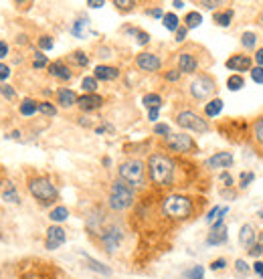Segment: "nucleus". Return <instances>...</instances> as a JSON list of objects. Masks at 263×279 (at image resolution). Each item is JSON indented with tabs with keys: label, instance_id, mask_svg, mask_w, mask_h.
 <instances>
[{
	"label": "nucleus",
	"instance_id": "6",
	"mask_svg": "<svg viewBox=\"0 0 263 279\" xmlns=\"http://www.w3.org/2000/svg\"><path fill=\"white\" fill-rule=\"evenodd\" d=\"M176 124L184 130H190V132H196V134H207L209 132V124L207 120H203L199 114L190 112V110H184L176 116Z\"/></svg>",
	"mask_w": 263,
	"mask_h": 279
},
{
	"label": "nucleus",
	"instance_id": "41",
	"mask_svg": "<svg viewBox=\"0 0 263 279\" xmlns=\"http://www.w3.org/2000/svg\"><path fill=\"white\" fill-rule=\"evenodd\" d=\"M251 79L255 81V83H259V85H263V67H251Z\"/></svg>",
	"mask_w": 263,
	"mask_h": 279
},
{
	"label": "nucleus",
	"instance_id": "17",
	"mask_svg": "<svg viewBox=\"0 0 263 279\" xmlns=\"http://www.w3.org/2000/svg\"><path fill=\"white\" fill-rule=\"evenodd\" d=\"M93 77L97 81H114L120 77V69L118 67H108V65H97L93 71Z\"/></svg>",
	"mask_w": 263,
	"mask_h": 279
},
{
	"label": "nucleus",
	"instance_id": "3",
	"mask_svg": "<svg viewBox=\"0 0 263 279\" xmlns=\"http://www.w3.org/2000/svg\"><path fill=\"white\" fill-rule=\"evenodd\" d=\"M162 211L170 219H186L192 213V202H190V198H186L182 194H170L164 200Z\"/></svg>",
	"mask_w": 263,
	"mask_h": 279
},
{
	"label": "nucleus",
	"instance_id": "19",
	"mask_svg": "<svg viewBox=\"0 0 263 279\" xmlns=\"http://www.w3.org/2000/svg\"><path fill=\"white\" fill-rule=\"evenodd\" d=\"M57 101H59L61 108H71V106L77 103V93L67 89V87H63V89L57 91Z\"/></svg>",
	"mask_w": 263,
	"mask_h": 279
},
{
	"label": "nucleus",
	"instance_id": "55",
	"mask_svg": "<svg viewBox=\"0 0 263 279\" xmlns=\"http://www.w3.org/2000/svg\"><path fill=\"white\" fill-rule=\"evenodd\" d=\"M148 14H150V16H154V18H164L162 8H152V10H148Z\"/></svg>",
	"mask_w": 263,
	"mask_h": 279
},
{
	"label": "nucleus",
	"instance_id": "14",
	"mask_svg": "<svg viewBox=\"0 0 263 279\" xmlns=\"http://www.w3.org/2000/svg\"><path fill=\"white\" fill-rule=\"evenodd\" d=\"M227 69L239 71V75L243 71H251V59L247 55H233L231 59H227Z\"/></svg>",
	"mask_w": 263,
	"mask_h": 279
},
{
	"label": "nucleus",
	"instance_id": "32",
	"mask_svg": "<svg viewBox=\"0 0 263 279\" xmlns=\"http://www.w3.org/2000/svg\"><path fill=\"white\" fill-rule=\"evenodd\" d=\"M85 259H87V267H89V269H93V271H97V273H104V275H110V273H112V271H110V267H106L104 263H100V261L91 259L89 255H85Z\"/></svg>",
	"mask_w": 263,
	"mask_h": 279
},
{
	"label": "nucleus",
	"instance_id": "52",
	"mask_svg": "<svg viewBox=\"0 0 263 279\" xmlns=\"http://www.w3.org/2000/svg\"><path fill=\"white\" fill-rule=\"evenodd\" d=\"M180 75H182V73H180L178 69H172V71H168V73H166V79H168V81H178V79H180Z\"/></svg>",
	"mask_w": 263,
	"mask_h": 279
},
{
	"label": "nucleus",
	"instance_id": "57",
	"mask_svg": "<svg viewBox=\"0 0 263 279\" xmlns=\"http://www.w3.org/2000/svg\"><path fill=\"white\" fill-rule=\"evenodd\" d=\"M255 63H257V67H263V47L255 51Z\"/></svg>",
	"mask_w": 263,
	"mask_h": 279
},
{
	"label": "nucleus",
	"instance_id": "15",
	"mask_svg": "<svg viewBox=\"0 0 263 279\" xmlns=\"http://www.w3.org/2000/svg\"><path fill=\"white\" fill-rule=\"evenodd\" d=\"M255 239H257V229H255L251 223H245V225L241 227V231H239V243H241V247H243V249H249V247L255 243Z\"/></svg>",
	"mask_w": 263,
	"mask_h": 279
},
{
	"label": "nucleus",
	"instance_id": "16",
	"mask_svg": "<svg viewBox=\"0 0 263 279\" xmlns=\"http://www.w3.org/2000/svg\"><path fill=\"white\" fill-rule=\"evenodd\" d=\"M199 69V61L190 53H180L178 55V71L180 73H194Z\"/></svg>",
	"mask_w": 263,
	"mask_h": 279
},
{
	"label": "nucleus",
	"instance_id": "25",
	"mask_svg": "<svg viewBox=\"0 0 263 279\" xmlns=\"http://www.w3.org/2000/svg\"><path fill=\"white\" fill-rule=\"evenodd\" d=\"M227 87H229V91H241V89L245 87V79H243V75L233 73V75L227 79Z\"/></svg>",
	"mask_w": 263,
	"mask_h": 279
},
{
	"label": "nucleus",
	"instance_id": "10",
	"mask_svg": "<svg viewBox=\"0 0 263 279\" xmlns=\"http://www.w3.org/2000/svg\"><path fill=\"white\" fill-rule=\"evenodd\" d=\"M65 239H67L65 231H63L61 227L53 225V227L47 229V241H45V247H47L49 251H55V249H59V247L65 243Z\"/></svg>",
	"mask_w": 263,
	"mask_h": 279
},
{
	"label": "nucleus",
	"instance_id": "22",
	"mask_svg": "<svg viewBox=\"0 0 263 279\" xmlns=\"http://www.w3.org/2000/svg\"><path fill=\"white\" fill-rule=\"evenodd\" d=\"M221 112H223V99H211V101L205 106L207 118H217Z\"/></svg>",
	"mask_w": 263,
	"mask_h": 279
},
{
	"label": "nucleus",
	"instance_id": "51",
	"mask_svg": "<svg viewBox=\"0 0 263 279\" xmlns=\"http://www.w3.org/2000/svg\"><path fill=\"white\" fill-rule=\"evenodd\" d=\"M201 6H205V8H209V10H215L217 6H223V2H215V0H205V2H201Z\"/></svg>",
	"mask_w": 263,
	"mask_h": 279
},
{
	"label": "nucleus",
	"instance_id": "33",
	"mask_svg": "<svg viewBox=\"0 0 263 279\" xmlns=\"http://www.w3.org/2000/svg\"><path fill=\"white\" fill-rule=\"evenodd\" d=\"M241 45H243L245 49H255V45H257V34L251 32V30L243 32V34H241Z\"/></svg>",
	"mask_w": 263,
	"mask_h": 279
},
{
	"label": "nucleus",
	"instance_id": "37",
	"mask_svg": "<svg viewBox=\"0 0 263 279\" xmlns=\"http://www.w3.org/2000/svg\"><path fill=\"white\" fill-rule=\"evenodd\" d=\"M253 180H255V172H241V176H239V186H241V188H247Z\"/></svg>",
	"mask_w": 263,
	"mask_h": 279
},
{
	"label": "nucleus",
	"instance_id": "44",
	"mask_svg": "<svg viewBox=\"0 0 263 279\" xmlns=\"http://www.w3.org/2000/svg\"><path fill=\"white\" fill-rule=\"evenodd\" d=\"M205 275V269L201 267V265H194L190 271H188V279H203Z\"/></svg>",
	"mask_w": 263,
	"mask_h": 279
},
{
	"label": "nucleus",
	"instance_id": "38",
	"mask_svg": "<svg viewBox=\"0 0 263 279\" xmlns=\"http://www.w3.org/2000/svg\"><path fill=\"white\" fill-rule=\"evenodd\" d=\"M235 271H237V275L247 277V275H249V265H247L243 259H237V261H235Z\"/></svg>",
	"mask_w": 263,
	"mask_h": 279
},
{
	"label": "nucleus",
	"instance_id": "36",
	"mask_svg": "<svg viewBox=\"0 0 263 279\" xmlns=\"http://www.w3.org/2000/svg\"><path fill=\"white\" fill-rule=\"evenodd\" d=\"M39 112L43 116H47V118H53L57 114V108L53 103H49V101H43V103H39Z\"/></svg>",
	"mask_w": 263,
	"mask_h": 279
},
{
	"label": "nucleus",
	"instance_id": "45",
	"mask_svg": "<svg viewBox=\"0 0 263 279\" xmlns=\"http://www.w3.org/2000/svg\"><path fill=\"white\" fill-rule=\"evenodd\" d=\"M114 6H118L120 10H130L132 6H136L134 0H114Z\"/></svg>",
	"mask_w": 263,
	"mask_h": 279
},
{
	"label": "nucleus",
	"instance_id": "18",
	"mask_svg": "<svg viewBox=\"0 0 263 279\" xmlns=\"http://www.w3.org/2000/svg\"><path fill=\"white\" fill-rule=\"evenodd\" d=\"M49 73H51L53 77L61 79V81H69V79L73 77L71 69H69L65 63H61V61H55V63H51V65H49Z\"/></svg>",
	"mask_w": 263,
	"mask_h": 279
},
{
	"label": "nucleus",
	"instance_id": "12",
	"mask_svg": "<svg viewBox=\"0 0 263 279\" xmlns=\"http://www.w3.org/2000/svg\"><path fill=\"white\" fill-rule=\"evenodd\" d=\"M233 154L231 152H217L207 160V166L213 170H221V168H231L233 166Z\"/></svg>",
	"mask_w": 263,
	"mask_h": 279
},
{
	"label": "nucleus",
	"instance_id": "1",
	"mask_svg": "<svg viewBox=\"0 0 263 279\" xmlns=\"http://www.w3.org/2000/svg\"><path fill=\"white\" fill-rule=\"evenodd\" d=\"M148 174L156 186H170L174 178V162L164 154H152L148 158Z\"/></svg>",
	"mask_w": 263,
	"mask_h": 279
},
{
	"label": "nucleus",
	"instance_id": "62",
	"mask_svg": "<svg viewBox=\"0 0 263 279\" xmlns=\"http://www.w3.org/2000/svg\"><path fill=\"white\" fill-rule=\"evenodd\" d=\"M261 22H263V14H261Z\"/></svg>",
	"mask_w": 263,
	"mask_h": 279
},
{
	"label": "nucleus",
	"instance_id": "43",
	"mask_svg": "<svg viewBox=\"0 0 263 279\" xmlns=\"http://www.w3.org/2000/svg\"><path fill=\"white\" fill-rule=\"evenodd\" d=\"M39 47H41L43 51H51V49H53V39L47 37V34L41 37V39H39Z\"/></svg>",
	"mask_w": 263,
	"mask_h": 279
},
{
	"label": "nucleus",
	"instance_id": "24",
	"mask_svg": "<svg viewBox=\"0 0 263 279\" xmlns=\"http://www.w3.org/2000/svg\"><path fill=\"white\" fill-rule=\"evenodd\" d=\"M142 103H144L148 110H160V106H162V97H160L158 93H146V95L142 97Z\"/></svg>",
	"mask_w": 263,
	"mask_h": 279
},
{
	"label": "nucleus",
	"instance_id": "39",
	"mask_svg": "<svg viewBox=\"0 0 263 279\" xmlns=\"http://www.w3.org/2000/svg\"><path fill=\"white\" fill-rule=\"evenodd\" d=\"M0 95H2L4 99H8V101H12V99L16 97L14 89H12L10 85H4V83H0Z\"/></svg>",
	"mask_w": 263,
	"mask_h": 279
},
{
	"label": "nucleus",
	"instance_id": "20",
	"mask_svg": "<svg viewBox=\"0 0 263 279\" xmlns=\"http://www.w3.org/2000/svg\"><path fill=\"white\" fill-rule=\"evenodd\" d=\"M223 243H227V227L211 229V233L207 237V245H223Z\"/></svg>",
	"mask_w": 263,
	"mask_h": 279
},
{
	"label": "nucleus",
	"instance_id": "59",
	"mask_svg": "<svg viewBox=\"0 0 263 279\" xmlns=\"http://www.w3.org/2000/svg\"><path fill=\"white\" fill-rule=\"evenodd\" d=\"M253 271H255L259 277H263V261H255V263H253Z\"/></svg>",
	"mask_w": 263,
	"mask_h": 279
},
{
	"label": "nucleus",
	"instance_id": "53",
	"mask_svg": "<svg viewBox=\"0 0 263 279\" xmlns=\"http://www.w3.org/2000/svg\"><path fill=\"white\" fill-rule=\"evenodd\" d=\"M221 182H223L225 186H233V176H231L229 172H221Z\"/></svg>",
	"mask_w": 263,
	"mask_h": 279
},
{
	"label": "nucleus",
	"instance_id": "47",
	"mask_svg": "<svg viewBox=\"0 0 263 279\" xmlns=\"http://www.w3.org/2000/svg\"><path fill=\"white\" fill-rule=\"evenodd\" d=\"M255 138H257V142L263 144V116L257 120V124H255Z\"/></svg>",
	"mask_w": 263,
	"mask_h": 279
},
{
	"label": "nucleus",
	"instance_id": "31",
	"mask_svg": "<svg viewBox=\"0 0 263 279\" xmlns=\"http://www.w3.org/2000/svg\"><path fill=\"white\" fill-rule=\"evenodd\" d=\"M69 59H71L77 67H87V65H89V57H87L83 51H73V53L69 55Z\"/></svg>",
	"mask_w": 263,
	"mask_h": 279
},
{
	"label": "nucleus",
	"instance_id": "23",
	"mask_svg": "<svg viewBox=\"0 0 263 279\" xmlns=\"http://www.w3.org/2000/svg\"><path fill=\"white\" fill-rule=\"evenodd\" d=\"M89 26V20L83 16V18H79V20H75L73 22V26H71V34L73 37H77V39H83L85 37V28Z\"/></svg>",
	"mask_w": 263,
	"mask_h": 279
},
{
	"label": "nucleus",
	"instance_id": "11",
	"mask_svg": "<svg viewBox=\"0 0 263 279\" xmlns=\"http://www.w3.org/2000/svg\"><path fill=\"white\" fill-rule=\"evenodd\" d=\"M136 65L142 69V71H158L160 67H162V61L154 55V53H140L138 57H136Z\"/></svg>",
	"mask_w": 263,
	"mask_h": 279
},
{
	"label": "nucleus",
	"instance_id": "50",
	"mask_svg": "<svg viewBox=\"0 0 263 279\" xmlns=\"http://www.w3.org/2000/svg\"><path fill=\"white\" fill-rule=\"evenodd\" d=\"M8 75H10V67L4 65V63H0V81H6Z\"/></svg>",
	"mask_w": 263,
	"mask_h": 279
},
{
	"label": "nucleus",
	"instance_id": "35",
	"mask_svg": "<svg viewBox=\"0 0 263 279\" xmlns=\"http://www.w3.org/2000/svg\"><path fill=\"white\" fill-rule=\"evenodd\" d=\"M81 87H83L85 93H95V89H97V79H95V77H83Z\"/></svg>",
	"mask_w": 263,
	"mask_h": 279
},
{
	"label": "nucleus",
	"instance_id": "5",
	"mask_svg": "<svg viewBox=\"0 0 263 279\" xmlns=\"http://www.w3.org/2000/svg\"><path fill=\"white\" fill-rule=\"evenodd\" d=\"M28 190H30V194H32L37 200H41L43 204H51V202H55L57 196H59L57 188H55V186L51 184V180H47V178H32V180L28 182Z\"/></svg>",
	"mask_w": 263,
	"mask_h": 279
},
{
	"label": "nucleus",
	"instance_id": "29",
	"mask_svg": "<svg viewBox=\"0 0 263 279\" xmlns=\"http://www.w3.org/2000/svg\"><path fill=\"white\" fill-rule=\"evenodd\" d=\"M247 253H249L251 257H261L263 255V233H257V239H255V243L247 249Z\"/></svg>",
	"mask_w": 263,
	"mask_h": 279
},
{
	"label": "nucleus",
	"instance_id": "4",
	"mask_svg": "<svg viewBox=\"0 0 263 279\" xmlns=\"http://www.w3.org/2000/svg\"><path fill=\"white\" fill-rule=\"evenodd\" d=\"M120 172V180L128 182L132 188H140L144 186V172H146V166L140 162V160H126L120 164L118 168Z\"/></svg>",
	"mask_w": 263,
	"mask_h": 279
},
{
	"label": "nucleus",
	"instance_id": "30",
	"mask_svg": "<svg viewBox=\"0 0 263 279\" xmlns=\"http://www.w3.org/2000/svg\"><path fill=\"white\" fill-rule=\"evenodd\" d=\"M231 20H233V10H225V12L215 14V22H217L219 26H223V28H227V26L231 24Z\"/></svg>",
	"mask_w": 263,
	"mask_h": 279
},
{
	"label": "nucleus",
	"instance_id": "56",
	"mask_svg": "<svg viewBox=\"0 0 263 279\" xmlns=\"http://www.w3.org/2000/svg\"><path fill=\"white\" fill-rule=\"evenodd\" d=\"M8 55V43L6 41H0V59H4Z\"/></svg>",
	"mask_w": 263,
	"mask_h": 279
},
{
	"label": "nucleus",
	"instance_id": "13",
	"mask_svg": "<svg viewBox=\"0 0 263 279\" xmlns=\"http://www.w3.org/2000/svg\"><path fill=\"white\" fill-rule=\"evenodd\" d=\"M104 103V97H100L97 93H85L81 97H77V106L83 110V112H93V110H100Z\"/></svg>",
	"mask_w": 263,
	"mask_h": 279
},
{
	"label": "nucleus",
	"instance_id": "34",
	"mask_svg": "<svg viewBox=\"0 0 263 279\" xmlns=\"http://www.w3.org/2000/svg\"><path fill=\"white\" fill-rule=\"evenodd\" d=\"M184 22H186V28H196L201 22H203V16H201V12H188L186 14V18H184Z\"/></svg>",
	"mask_w": 263,
	"mask_h": 279
},
{
	"label": "nucleus",
	"instance_id": "7",
	"mask_svg": "<svg viewBox=\"0 0 263 279\" xmlns=\"http://www.w3.org/2000/svg\"><path fill=\"white\" fill-rule=\"evenodd\" d=\"M215 81H213V77H209V75H196L192 81H190V95L194 97V99H199V101H205V99H209L213 93H215Z\"/></svg>",
	"mask_w": 263,
	"mask_h": 279
},
{
	"label": "nucleus",
	"instance_id": "61",
	"mask_svg": "<svg viewBox=\"0 0 263 279\" xmlns=\"http://www.w3.org/2000/svg\"><path fill=\"white\" fill-rule=\"evenodd\" d=\"M172 6H174V8H184V2H180V0H176V2H172Z\"/></svg>",
	"mask_w": 263,
	"mask_h": 279
},
{
	"label": "nucleus",
	"instance_id": "54",
	"mask_svg": "<svg viewBox=\"0 0 263 279\" xmlns=\"http://www.w3.org/2000/svg\"><path fill=\"white\" fill-rule=\"evenodd\" d=\"M186 30H188L186 26H178V30H176V41H178V43H182V41L186 39Z\"/></svg>",
	"mask_w": 263,
	"mask_h": 279
},
{
	"label": "nucleus",
	"instance_id": "58",
	"mask_svg": "<svg viewBox=\"0 0 263 279\" xmlns=\"http://www.w3.org/2000/svg\"><path fill=\"white\" fill-rule=\"evenodd\" d=\"M158 114H160V110H148V120L150 122H158Z\"/></svg>",
	"mask_w": 263,
	"mask_h": 279
},
{
	"label": "nucleus",
	"instance_id": "46",
	"mask_svg": "<svg viewBox=\"0 0 263 279\" xmlns=\"http://www.w3.org/2000/svg\"><path fill=\"white\" fill-rule=\"evenodd\" d=\"M219 211H221V206H213V208L209 211V215H207V223H209V225H213V223L217 221V215H219Z\"/></svg>",
	"mask_w": 263,
	"mask_h": 279
},
{
	"label": "nucleus",
	"instance_id": "48",
	"mask_svg": "<svg viewBox=\"0 0 263 279\" xmlns=\"http://www.w3.org/2000/svg\"><path fill=\"white\" fill-rule=\"evenodd\" d=\"M136 37H138V45H148V43H150V34L144 32V30H138Z\"/></svg>",
	"mask_w": 263,
	"mask_h": 279
},
{
	"label": "nucleus",
	"instance_id": "21",
	"mask_svg": "<svg viewBox=\"0 0 263 279\" xmlns=\"http://www.w3.org/2000/svg\"><path fill=\"white\" fill-rule=\"evenodd\" d=\"M18 112H20L22 116H26V118H30V116H35V114L39 112V103H37L35 99H22V103H20V108H18Z\"/></svg>",
	"mask_w": 263,
	"mask_h": 279
},
{
	"label": "nucleus",
	"instance_id": "8",
	"mask_svg": "<svg viewBox=\"0 0 263 279\" xmlns=\"http://www.w3.org/2000/svg\"><path fill=\"white\" fill-rule=\"evenodd\" d=\"M122 239H124V231H122L120 225H110L102 231V245L108 253H114L120 247Z\"/></svg>",
	"mask_w": 263,
	"mask_h": 279
},
{
	"label": "nucleus",
	"instance_id": "42",
	"mask_svg": "<svg viewBox=\"0 0 263 279\" xmlns=\"http://www.w3.org/2000/svg\"><path fill=\"white\" fill-rule=\"evenodd\" d=\"M47 65H49L47 57H45L43 53H37V55H35V63H32V67H35V69H41V67H47Z\"/></svg>",
	"mask_w": 263,
	"mask_h": 279
},
{
	"label": "nucleus",
	"instance_id": "60",
	"mask_svg": "<svg viewBox=\"0 0 263 279\" xmlns=\"http://www.w3.org/2000/svg\"><path fill=\"white\" fill-rule=\"evenodd\" d=\"M87 6H91V8H102V6H104V0H89Z\"/></svg>",
	"mask_w": 263,
	"mask_h": 279
},
{
	"label": "nucleus",
	"instance_id": "40",
	"mask_svg": "<svg viewBox=\"0 0 263 279\" xmlns=\"http://www.w3.org/2000/svg\"><path fill=\"white\" fill-rule=\"evenodd\" d=\"M154 134L166 138V136H170V126H168V124H156V126H154Z\"/></svg>",
	"mask_w": 263,
	"mask_h": 279
},
{
	"label": "nucleus",
	"instance_id": "2",
	"mask_svg": "<svg viewBox=\"0 0 263 279\" xmlns=\"http://www.w3.org/2000/svg\"><path fill=\"white\" fill-rule=\"evenodd\" d=\"M134 196H136L134 188L128 182L118 178L110 188V208L116 211V213H122V211L130 208L134 204Z\"/></svg>",
	"mask_w": 263,
	"mask_h": 279
},
{
	"label": "nucleus",
	"instance_id": "27",
	"mask_svg": "<svg viewBox=\"0 0 263 279\" xmlns=\"http://www.w3.org/2000/svg\"><path fill=\"white\" fill-rule=\"evenodd\" d=\"M2 198H4V200H8V202H14V204H18V202H20V198H18V194H16V190H14V186H12V182H6V184H4Z\"/></svg>",
	"mask_w": 263,
	"mask_h": 279
},
{
	"label": "nucleus",
	"instance_id": "9",
	"mask_svg": "<svg viewBox=\"0 0 263 279\" xmlns=\"http://www.w3.org/2000/svg\"><path fill=\"white\" fill-rule=\"evenodd\" d=\"M166 146H168L172 152L186 154V152H192V150H194V140L190 138L188 134H170V136H166Z\"/></svg>",
	"mask_w": 263,
	"mask_h": 279
},
{
	"label": "nucleus",
	"instance_id": "49",
	"mask_svg": "<svg viewBox=\"0 0 263 279\" xmlns=\"http://www.w3.org/2000/svg\"><path fill=\"white\" fill-rule=\"evenodd\" d=\"M225 265H227L225 259H215V261L211 263V269H213V271H219V269H225Z\"/></svg>",
	"mask_w": 263,
	"mask_h": 279
},
{
	"label": "nucleus",
	"instance_id": "26",
	"mask_svg": "<svg viewBox=\"0 0 263 279\" xmlns=\"http://www.w3.org/2000/svg\"><path fill=\"white\" fill-rule=\"evenodd\" d=\"M67 217H69L67 206H55V208L51 211V215H49V219H51L53 223H63V221H67Z\"/></svg>",
	"mask_w": 263,
	"mask_h": 279
},
{
	"label": "nucleus",
	"instance_id": "28",
	"mask_svg": "<svg viewBox=\"0 0 263 279\" xmlns=\"http://www.w3.org/2000/svg\"><path fill=\"white\" fill-rule=\"evenodd\" d=\"M162 22H164V28H168V30H172V32H176L178 30V16L174 14V12H168V14H164V18H162Z\"/></svg>",
	"mask_w": 263,
	"mask_h": 279
}]
</instances>
